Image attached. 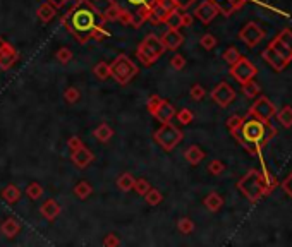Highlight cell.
Instances as JSON below:
<instances>
[{
    "label": "cell",
    "mask_w": 292,
    "mask_h": 247,
    "mask_svg": "<svg viewBox=\"0 0 292 247\" xmlns=\"http://www.w3.org/2000/svg\"><path fill=\"white\" fill-rule=\"evenodd\" d=\"M232 134L251 155H260L263 146L277 134V129L273 127L272 120L263 122V120L251 117L249 120L242 122L241 127L234 129Z\"/></svg>",
    "instance_id": "1"
},
{
    "label": "cell",
    "mask_w": 292,
    "mask_h": 247,
    "mask_svg": "<svg viewBox=\"0 0 292 247\" xmlns=\"http://www.w3.org/2000/svg\"><path fill=\"white\" fill-rule=\"evenodd\" d=\"M217 12H218L217 5H215V3H211V2L203 3V5L200 7V10H198V14H200V19L203 21V23H210V21L213 19L215 16H217Z\"/></svg>",
    "instance_id": "11"
},
{
    "label": "cell",
    "mask_w": 292,
    "mask_h": 247,
    "mask_svg": "<svg viewBox=\"0 0 292 247\" xmlns=\"http://www.w3.org/2000/svg\"><path fill=\"white\" fill-rule=\"evenodd\" d=\"M122 9H126L131 14H141L145 9H148L153 0H116Z\"/></svg>",
    "instance_id": "9"
},
{
    "label": "cell",
    "mask_w": 292,
    "mask_h": 247,
    "mask_svg": "<svg viewBox=\"0 0 292 247\" xmlns=\"http://www.w3.org/2000/svg\"><path fill=\"white\" fill-rule=\"evenodd\" d=\"M282 189L286 191V192L289 194V196L292 197V173H291V175L287 177V179L282 182Z\"/></svg>",
    "instance_id": "17"
},
{
    "label": "cell",
    "mask_w": 292,
    "mask_h": 247,
    "mask_svg": "<svg viewBox=\"0 0 292 247\" xmlns=\"http://www.w3.org/2000/svg\"><path fill=\"white\" fill-rule=\"evenodd\" d=\"M222 203H224V201H222V197L218 196V194H210V196L206 197V206L210 208L211 211H217L218 208L222 206Z\"/></svg>",
    "instance_id": "14"
},
{
    "label": "cell",
    "mask_w": 292,
    "mask_h": 247,
    "mask_svg": "<svg viewBox=\"0 0 292 247\" xmlns=\"http://www.w3.org/2000/svg\"><path fill=\"white\" fill-rule=\"evenodd\" d=\"M224 168H225L224 163H220V162H213V163H211V165H210V170H211V172H213V173H220V172H224Z\"/></svg>",
    "instance_id": "18"
},
{
    "label": "cell",
    "mask_w": 292,
    "mask_h": 247,
    "mask_svg": "<svg viewBox=\"0 0 292 247\" xmlns=\"http://www.w3.org/2000/svg\"><path fill=\"white\" fill-rule=\"evenodd\" d=\"M54 2H62V0H54Z\"/></svg>",
    "instance_id": "21"
},
{
    "label": "cell",
    "mask_w": 292,
    "mask_h": 247,
    "mask_svg": "<svg viewBox=\"0 0 292 247\" xmlns=\"http://www.w3.org/2000/svg\"><path fill=\"white\" fill-rule=\"evenodd\" d=\"M275 115L284 127H292V107H284L282 110L275 112Z\"/></svg>",
    "instance_id": "12"
},
{
    "label": "cell",
    "mask_w": 292,
    "mask_h": 247,
    "mask_svg": "<svg viewBox=\"0 0 292 247\" xmlns=\"http://www.w3.org/2000/svg\"><path fill=\"white\" fill-rule=\"evenodd\" d=\"M275 105L270 102L266 96H260L258 100L255 102V105L249 109V117H255V119H260L263 122H268L275 117Z\"/></svg>",
    "instance_id": "5"
},
{
    "label": "cell",
    "mask_w": 292,
    "mask_h": 247,
    "mask_svg": "<svg viewBox=\"0 0 292 247\" xmlns=\"http://www.w3.org/2000/svg\"><path fill=\"white\" fill-rule=\"evenodd\" d=\"M273 186H275V182L272 180V177H265L258 170H249L244 175V179L239 182V189L244 192V196L251 203H258L262 197L268 196Z\"/></svg>",
    "instance_id": "3"
},
{
    "label": "cell",
    "mask_w": 292,
    "mask_h": 247,
    "mask_svg": "<svg viewBox=\"0 0 292 247\" xmlns=\"http://www.w3.org/2000/svg\"><path fill=\"white\" fill-rule=\"evenodd\" d=\"M239 38L244 41L248 47H256L258 43H262L265 38V29L262 26H258L256 23H248L242 31L239 33Z\"/></svg>",
    "instance_id": "6"
},
{
    "label": "cell",
    "mask_w": 292,
    "mask_h": 247,
    "mask_svg": "<svg viewBox=\"0 0 292 247\" xmlns=\"http://www.w3.org/2000/svg\"><path fill=\"white\" fill-rule=\"evenodd\" d=\"M256 67L251 64V62L248 60V58H239L237 62L234 64V67H232V76H234L235 79H237L239 82H248L251 81L253 78L256 76Z\"/></svg>",
    "instance_id": "7"
},
{
    "label": "cell",
    "mask_w": 292,
    "mask_h": 247,
    "mask_svg": "<svg viewBox=\"0 0 292 247\" xmlns=\"http://www.w3.org/2000/svg\"><path fill=\"white\" fill-rule=\"evenodd\" d=\"M244 122V120L241 119V117H232V119H229V122H227V125L231 127V131H234V129H237V127H241V124Z\"/></svg>",
    "instance_id": "16"
},
{
    "label": "cell",
    "mask_w": 292,
    "mask_h": 247,
    "mask_svg": "<svg viewBox=\"0 0 292 247\" xmlns=\"http://www.w3.org/2000/svg\"><path fill=\"white\" fill-rule=\"evenodd\" d=\"M263 60L275 72H282L292 62V29H284L263 50Z\"/></svg>",
    "instance_id": "2"
},
{
    "label": "cell",
    "mask_w": 292,
    "mask_h": 247,
    "mask_svg": "<svg viewBox=\"0 0 292 247\" xmlns=\"http://www.w3.org/2000/svg\"><path fill=\"white\" fill-rule=\"evenodd\" d=\"M242 93H244L246 98H256L260 95V86L253 79L248 82H242Z\"/></svg>",
    "instance_id": "13"
},
{
    "label": "cell",
    "mask_w": 292,
    "mask_h": 247,
    "mask_svg": "<svg viewBox=\"0 0 292 247\" xmlns=\"http://www.w3.org/2000/svg\"><path fill=\"white\" fill-rule=\"evenodd\" d=\"M72 33H76L79 38H86L96 29V14L88 3H81L74 9L71 19H69Z\"/></svg>",
    "instance_id": "4"
},
{
    "label": "cell",
    "mask_w": 292,
    "mask_h": 247,
    "mask_svg": "<svg viewBox=\"0 0 292 247\" xmlns=\"http://www.w3.org/2000/svg\"><path fill=\"white\" fill-rule=\"evenodd\" d=\"M193 95L196 96V100H200V96H203V89H200V88H194Z\"/></svg>",
    "instance_id": "20"
},
{
    "label": "cell",
    "mask_w": 292,
    "mask_h": 247,
    "mask_svg": "<svg viewBox=\"0 0 292 247\" xmlns=\"http://www.w3.org/2000/svg\"><path fill=\"white\" fill-rule=\"evenodd\" d=\"M246 2H248V0H211V3H215V5H217V9L222 10L225 16L232 14L235 9H239V7L244 5Z\"/></svg>",
    "instance_id": "10"
},
{
    "label": "cell",
    "mask_w": 292,
    "mask_h": 247,
    "mask_svg": "<svg viewBox=\"0 0 292 247\" xmlns=\"http://www.w3.org/2000/svg\"><path fill=\"white\" fill-rule=\"evenodd\" d=\"M203 45L206 48H213L215 47V38L213 36H204L203 38Z\"/></svg>",
    "instance_id": "19"
},
{
    "label": "cell",
    "mask_w": 292,
    "mask_h": 247,
    "mask_svg": "<svg viewBox=\"0 0 292 247\" xmlns=\"http://www.w3.org/2000/svg\"><path fill=\"white\" fill-rule=\"evenodd\" d=\"M239 58H241V55H239V52L235 50V48H229V50L225 52V60H227L229 64L234 65L235 62L239 60Z\"/></svg>",
    "instance_id": "15"
},
{
    "label": "cell",
    "mask_w": 292,
    "mask_h": 247,
    "mask_svg": "<svg viewBox=\"0 0 292 247\" xmlns=\"http://www.w3.org/2000/svg\"><path fill=\"white\" fill-rule=\"evenodd\" d=\"M235 98V93L227 82H222L217 89L213 91V100L222 107H227L229 103H232V100Z\"/></svg>",
    "instance_id": "8"
}]
</instances>
